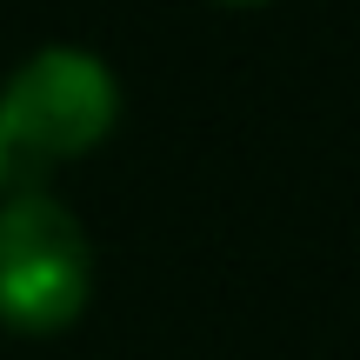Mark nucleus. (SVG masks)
I'll list each match as a JSON object with an SVG mask.
<instances>
[{
    "instance_id": "20e7f679",
    "label": "nucleus",
    "mask_w": 360,
    "mask_h": 360,
    "mask_svg": "<svg viewBox=\"0 0 360 360\" xmlns=\"http://www.w3.org/2000/svg\"><path fill=\"white\" fill-rule=\"evenodd\" d=\"M240 7H247V0H240Z\"/></svg>"
},
{
    "instance_id": "7ed1b4c3",
    "label": "nucleus",
    "mask_w": 360,
    "mask_h": 360,
    "mask_svg": "<svg viewBox=\"0 0 360 360\" xmlns=\"http://www.w3.org/2000/svg\"><path fill=\"white\" fill-rule=\"evenodd\" d=\"M7 174H13V160H7V141H0V193H7Z\"/></svg>"
},
{
    "instance_id": "f03ea898",
    "label": "nucleus",
    "mask_w": 360,
    "mask_h": 360,
    "mask_svg": "<svg viewBox=\"0 0 360 360\" xmlns=\"http://www.w3.org/2000/svg\"><path fill=\"white\" fill-rule=\"evenodd\" d=\"M94 300V240L47 187L0 193V327L60 334Z\"/></svg>"
},
{
    "instance_id": "f257e3e1",
    "label": "nucleus",
    "mask_w": 360,
    "mask_h": 360,
    "mask_svg": "<svg viewBox=\"0 0 360 360\" xmlns=\"http://www.w3.org/2000/svg\"><path fill=\"white\" fill-rule=\"evenodd\" d=\"M120 120V74L80 40H40L0 74L7 160H80Z\"/></svg>"
}]
</instances>
